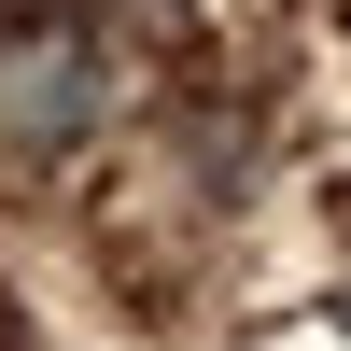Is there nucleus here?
Instances as JSON below:
<instances>
[{"instance_id":"1","label":"nucleus","mask_w":351,"mask_h":351,"mask_svg":"<svg viewBox=\"0 0 351 351\" xmlns=\"http://www.w3.org/2000/svg\"><path fill=\"white\" fill-rule=\"evenodd\" d=\"M112 112L99 56L71 43V28H28V43H0V141H28V155H56V141H84Z\"/></svg>"},{"instance_id":"2","label":"nucleus","mask_w":351,"mask_h":351,"mask_svg":"<svg viewBox=\"0 0 351 351\" xmlns=\"http://www.w3.org/2000/svg\"><path fill=\"white\" fill-rule=\"evenodd\" d=\"M337 324H351V295H337Z\"/></svg>"}]
</instances>
